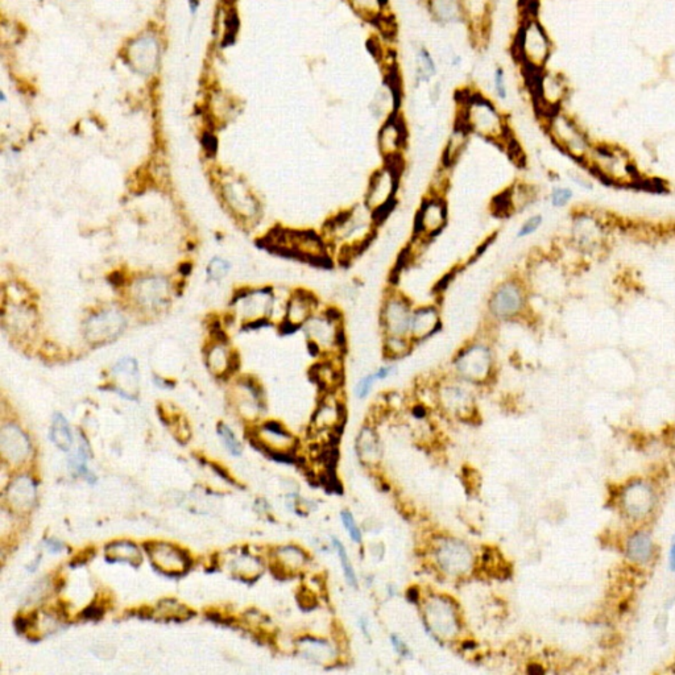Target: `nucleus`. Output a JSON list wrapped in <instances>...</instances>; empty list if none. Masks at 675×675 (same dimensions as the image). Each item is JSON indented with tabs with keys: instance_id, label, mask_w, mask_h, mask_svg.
Wrapping results in <instances>:
<instances>
[{
	"instance_id": "f257e3e1",
	"label": "nucleus",
	"mask_w": 675,
	"mask_h": 675,
	"mask_svg": "<svg viewBox=\"0 0 675 675\" xmlns=\"http://www.w3.org/2000/svg\"><path fill=\"white\" fill-rule=\"evenodd\" d=\"M379 222L364 204L336 214L322 231L333 259H349L364 250L373 239Z\"/></svg>"
},
{
	"instance_id": "f03ea898",
	"label": "nucleus",
	"mask_w": 675,
	"mask_h": 675,
	"mask_svg": "<svg viewBox=\"0 0 675 675\" xmlns=\"http://www.w3.org/2000/svg\"><path fill=\"white\" fill-rule=\"evenodd\" d=\"M498 371V352L490 338L478 336L464 343L454 355L451 373L473 387L490 384Z\"/></svg>"
},
{
	"instance_id": "7ed1b4c3",
	"label": "nucleus",
	"mask_w": 675,
	"mask_h": 675,
	"mask_svg": "<svg viewBox=\"0 0 675 675\" xmlns=\"http://www.w3.org/2000/svg\"><path fill=\"white\" fill-rule=\"evenodd\" d=\"M310 350L326 358H342L344 324L342 313L334 307H319L302 326Z\"/></svg>"
},
{
	"instance_id": "20e7f679",
	"label": "nucleus",
	"mask_w": 675,
	"mask_h": 675,
	"mask_svg": "<svg viewBox=\"0 0 675 675\" xmlns=\"http://www.w3.org/2000/svg\"><path fill=\"white\" fill-rule=\"evenodd\" d=\"M530 290L521 278L500 281L490 290L485 312L492 324H509L525 319L530 312Z\"/></svg>"
},
{
	"instance_id": "39448f33",
	"label": "nucleus",
	"mask_w": 675,
	"mask_h": 675,
	"mask_svg": "<svg viewBox=\"0 0 675 675\" xmlns=\"http://www.w3.org/2000/svg\"><path fill=\"white\" fill-rule=\"evenodd\" d=\"M401 161H384V164L371 175L363 204L379 221L388 214L396 202L401 184Z\"/></svg>"
},
{
	"instance_id": "423d86ee",
	"label": "nucleus",
	"mask_w": 675,
	"mask_h": 675,
	"mask_svg": "<svg viewBox=\"0 0 675 675\" xmlns=\"http://www.w3.org/2000/svg\"><path fill=\"white\" fill-rule=\"evenodd\" d=\"M595 176L612 185L627 186L636 182L637 173L628 155L610 147L590 149L583 161Z\"/></svg>"
},
{
	"instance_id": "0eeeda50",
	"label": "nucleus",
	"mask_w": 675,
	"mask_h": 675,
	"mask_svg": "<svg viewBox=\"0 0 675 675\" xmlns=\"http://www.w3.org/2000/svg\"><path fill=\"white\" fill-rule=\"evenodd\" d=\"M461 126L492 143L504 144L508 140L507 123L495 106L483 98H472L466 104Z\"/></svg>"
},
{
	"instance_id": "6e6552de",
	"label": "nucleus",
	"mask_w": 675,
	"mask_h": 675,
	"mask_svg": "<svg viewBox=\"0 0 675 675\" xmlns=\"http://www.w3.org/2000/svg\"><path fill=\"white\" fill-rule=\"evenodd\" d=\"M272 246L297 259L324 265L333 260L322 234L314 231H280L272 238Z\"/></svg>"
},
{
	"instance_id": "1a4fd4ad",
	"label": "nucleus",
	"mask_w": 675,
	"mask_h": 675,
	"mask_svg": "<svg viewBox=\"0 0 675 675\" xmlns=\"http://www.w3.org/2000/svg\"><path fill=\"white\" fill-rule=\"evenodd\" d=\"M422 618L429 633L439 641H454L461 632L459 610L449 596L429 595L422 603Z\"/></svg>"
},
{
	"instance_id": "9d476101",
	"label": "nucleus",
	"mask_w": 675,
	"mask_h": 675,
	"mask_svg": "<svg viewBox=\"0 0 675 675\" xmlns=\"http://www.w3.org/2000/svg\"><path fill=\"white\" fill-rule=\"evenodd\" d=\"M473 385L450 373L435 385V400L444 413L459 419H471L476 413Z\"/></svg>"
},
{
	"instance_id": "9b49d317",
	"label": "nucleus",
	"mask_w": 675,
	"mask_h": 675,
	"mask_svg": "<svg viewBox=\"0 0 675 675\" xmlns=\"http://www.w3.org/2000/svg\"><path fill=\"white\" fill-rule=\"evenodd\" d=\"M433 558L437 569L447 578L459 579L471 573L475 556L470 546L453 537H441L433 545Z\"/></svg>"
},
{
	"instance_id": "f8f14e48",
	"label": "nucleus",
	"mask_w": 675,
	"mask_h": 675,
	"mask_svg": "<svg viewBox=\"0 0 675 675\" xmlns=\"http://www.w3.org/2000/svg\"><path fill=\"white\" fill-rule=\"evenodd\" d=\"M413 302L397 289L385 292L379 310L381 335H407L415 310Z\"/></svg>"
},
{
	"instance_id": "ddd939ff",
	"label": "nucleus",
	"mask_w": 675,
	"mask_h": 675,
	"mask_svg": "<svg viewBox=\"0 0 675 675\" xmlns=\"http://www.w3.org/2000/svg\"><path fill=\"white\" fill-rule=\"evenodd\" d=\"M449 223V206L444 194L432 192L417 210L415 239L429 243L444 231Z\"/></svg>"
},
{
	"instance_id": "4468645a",
	"label": "nucleus",
	"mask_w": 675,
	"mask_h": 675,
	"mask_svg": "<svg viewBox=\"0 0 675 675\" xmlns=\"http://www.w3.org/2000/svg\"><path fill=\"white\" fill-rule=\"evenodd\" d=\"M549 133L555 144L562 149L564 153L582 163L592 148L582 131L564 115L555 112L550 115Z\"/></svg>"
},
{
	"instance_id": "2eb2a0df",
	"label": "nucleus",
	"mask_w": 675,
	"mask_h": 675,
	"mask_svg": "<svg viewBox=\"0 0 675 675\" xmlns=\"http://www.w3.org/2000/svg\"><path fill=\"white\" fill-rule=\"evenodd\" d=\"M520 53L522 60L532 67L544 65L549 55V41L542 28L534 20H530L520 32Z\"/></svg>"
},
{
	"instance_id": "dca6fc26",
	"label": "nucleus",
	"mask_w": 675,
	"mask_h": 675,
	"mask_svg": "<svg viewBox=\"0 0 675 675\" xmlns=\"http://www.w3.org/2000/svg\"><path fill=\"white\" fill-rule=\"evenodd\" d=\"M407 146V130L404 123L397 116H389L378 136V148L384 161H401L404 148Z\"/></svg>"
},
{
	"instance_id": "f3484780",
	"label": "nucleus",
	"mask_w": 675,
	"mask_h": 675,
	"mask_svg": "<svg viewBox=\"0 0 675 675\" xmlns=\"http://www.w3.org/2000/svg\"><path fill=\"white\" fill-rule=\"evenodd\" d=\"M442 327V313L435 304L415 306L409 336L413 342L424 343L434 336Z\"/></svg>"
},
{
	"instance_id": "a211bd4d",
	"label": "nucleus",
	"mask_w": 675,
	"mask_h": 675,
	"mask_svg": "<svg viewBox=\"0 0 675 675\" xmlns=\"http://www.w3.org/2000/svg\"><path fill=\"white\" fill-rule=\"evenodd\" d=\"M321 307L319 301L313 293L307 290H296L287 301V309L284 315V326L289 330L302 329V326L310 319V317Z\"/></svg>"
},
{
	"instance_id": "6ab92c4d",
	"label": "nucleus",
	"mask_w": 675,
	"mask_h": 675,
	"mask_svg": "<svg viewBox=\"0 0 675 675\" xmlns=\"http://www.w3.org/2000/svg\"><path fill=\"white\" fill-rule=\"evenodd\" d=\"M126 327V321L116 312H104L94 315L86 326V335L94 343L109 342L115 339Z\"/></svg>"
},
{
	"instance_id": "aec40b11",
	"label": "nucleus",
	"mask_w": 675,
	"mask_h": 675,
	"mask_svg": "<svg viewBox=\"0 0 675 675\" xmlns=\"http://www.w3.org/2000/svg\"><path fill=\"white\" fill-rule=\"evenodd\" d=\"M342 358H326L318 363L313 371L315 381L326 392H336L343 379Z\"/></svg>"
},
{
	"instance_id": "412c9836",
	"label": "nucleus",
	"mask_w": 675,
	"mask_h": 675,
	"mask_svg": "<svg viewBox=\"0 0 675 675\" xmlns=\"http://www.w3.org/2000/svg\"><path fill=\"white\" fill-rule=\"evenodd\" d=\"M301 654L317 665H333L336 650L331 642L322 638L306 637L300 642Z\"/></svg>"
},
{
	"instance_id": "4be33fe9",
	"label": "nucleus",
	"mask_w": 675,
	"mask_h": 675,
	"mask_svg": "<svg viewBox=\"0 0 675 675\" xmlns=\"http://www.w3.org/2000/svg\"><path fill=\"white\" fill-rule=\"evenodd\" d=\"M356 454L359 456L361 463L366 466H376L380 461L381 451H380L379 439L378 435L371 427H363L361 433L356 438Z\"/></svg>"
},
{
	"instance_id": "5701e85b",
	"label": "nucleus",
	"mask_w": 675,
	"mask_h": 675,
	"mask_svg": "<svg viewBox=\"0 0 675 675\" xmlns=\"http://www.w3.org/2000/svg\"><path fill=\"white\" fill-rule=\"evenodd\" d=\"M415 347L416 343L407 335H383L381 339L383 353L389 361H397L405 358L413 351Z\"/></svg>"
},
{
	"instance_id": "b1692460",
	"label": "nucleus",
	"mask_w": 675,
	"mask_h": 675,
	"mask_svg": "<svg viewBox=\"0 0 675 675\" xmlns=\"http://www.w3.org/2000/svg\"><path fill=\"white\" fill-rule=\"evenodd\" d=\"M468 135H470V132L466 130L463 126H459L456 130L454 131L453 135L450 136L446 149H444V167L450 168L456 164V161L462 156L463 150L468 143Z\"/></svg>"
},
{
	"instance_id": "393cba45",
	"label": "nucleus",
	"mask_w": 675,
	"mask_h": 675,
	"mask_svg": "<svg viewBox=\"0 0 675 675\" xmlns=\"http://www.w3.org/2000/svg\"><path fill=\"white\" fill-rule=\"evenodd\" d=\"M165 296H167L165 282L160 280H147L138 289L140 304L148 307L160 305L161 302H164Z\"/></svg>"
},
{
	"instance_id": "a878e982",
	"label": "nucleus",
	"mask_w": 675,
	"mask_h": 675,
	"mask_svg": "<svg viewBox=\"0 0 675 675\" xmlns=\"http://www.w3.org/2000/svg\"><path fill=\"white\" fill-rule=\"evenodd\" d=\"M627 554L633 562L644 564L649 561L653 554V544L650 537L645 533H637L632 537L627 546Z\"/></svg>"
},
{
	"instance_id": "bb28decb",
	"label": "nucleus",
	"mask_w": 675,
	"mask_h": 675,
	"mask_svg": "<svg viewBox=\"0 0 675 675\" xmlns=\"http://www.w3.org/2000/svg\"><path fill=\"white\" fill-rule=\"evenodd\" d=\"M632 496L630 498L628 495V504H627V508L629 509L630 515L632 516H642L645 515L649 509L652 508V493L650 490L647 487L644 485H638V487H635L632 488Z\"/></svg>"
},
{
	"instance_id": "cd10ccee",
	"label": "nucleus",
	"mask_w": 675,
	"mask_h": 675,
	"mask_svg": "<svg viewBox=\"0 0 675 675\" xmlns=\"http://www.w3.org/2000/svg\"><path fill=\"white\" fill-rule=\"evenodd\" d=\"M278 553L281 554V558H278V566L282 569L281 571H297L302 569L304 564L307 562V556L304 550L298 547H282L281 550H278Z\"/></svg>"
},
{
	"instance_id": "c85d7f7f",
	"label": "nucleus",
	"mask_w": 675,
	"mask_h": 675,
	"mask_svg": "<svg viewBox=\"0 0 675 675\" xmlns=\"http://www.w3.org/2000/svg\"><path fill=\"white\" fill-rule=\"evenodd\" d=\"M534 198V194L529 190V187L524 185L512 187L509 190L508 194L505 195V206L504 209L508 210V213H515L520 212L524 207H527Z\"/></svg>"
},
{
	"instance_id": "c756f323",
	"label": "nucleus",
	"mask_w": 675,
	"mask_h": 675,
	"mask_svg": "<svg viewBox=\"0 0 675 675\" xmlns=\"http://www.w3.org/2000/svg\"><path fill=\"white\" fill-rule=\"evenodd\" d=\"M333 545L338 553V556H339V561H341V564H342L343 574L347 579V583L353 587V588H358V576H356V573L353 570V566H352L351 561L349 558V554L344 549L342 542L338 539V538H333Z\"/></svg>"
},
{
	"instance_id": "7c9ffc66",
	"label": "nucleus",
	"mask_w": 675,
	"mask_h": 675,
	"mask_svg": "<svg viewBox=\"0 0 675 675\" xmlns=\"http://www.w3.org/2000/svg\"><path fill=\"white\" fill-rule=\"evenodd\" d=\"M433 11L439 19L453 20L459 18L458 0H432Z\"/></svg>"
},
{
	"instance_id": "2f4dec72",
	"label": "nucleus",
	"mask_w": 675,
	"mask_h": 675,
	"mask_svg": "<svg viewBox=\"0 0 675 675\" xmlns=\"http://www.w3.org/2000/svg\"><path fill=\"white\" fill-rule=\"evenodd\" d=\"M544 224V215L542 214H533L527 216L524 222L520 224L517 230L518 239H525L532 235H534Z\"/></svg>"
},
{
	"instance_id": "473e14b6",
	"label": "nucleus",
	"mask_w": 675,
	"mask_h": 675,
	"mask_svg": "<svg viewBox=\"0 0 675 675\" xmlns=\"http://www.w3.org/2000/svg\"><path fill=\"white\" fill-rule=\"evenodd\" d=\"M573 189H570L567 186H555V187H553V190L550 192V195H549L550 204L555 209H564L573 201Z\"/></svg>"
},
{
	"instance_id": "72a5a7b5",
	"label": "nucleus",
	"mask_w": 675,
	"mask_h": 675,
	"mask_svg": "<svg viewBox=\"0 0 675 675\" xmlns=\"http://www.w3.org/2000/svg\"><path fill=\"white\" fill-rule=\"evenodd\" d=\"M353 9L366 18H375L383 7V0H352Z\"/></svg>"
},
{
	"instance_id": "f704fd0d",
	"label": "nucleus",
	"mask_w": 675,
	"mask_h": 675,
	"mask_svg": "<svg viewBox=\"0 0 675 675\" xmlns=\"http://www.w3.org/2000/svg\"><path fill=\"white\" fill-rule=\"evenodd\" d=\"M376 383H379V379H378L375 371L367 373V375H364V376L356 383V385H355V396L359 398V400H364V398L368 397Z\"/></svg>"
},
{
	"instance_id": "c9c22d12",
	"label": "nucleus",
	"mask_w": 675,
	"mask_h": 675,
	"mask_svg": "<svg viewBox=\"0 0 675 675\" xmlns=\"http://www.w3.org/2000/svg\"><path fill=\"white\" fill-rule=\"evenodd\" d=\"M341 518H342L343 525L346 527L349 536L351 537L352 541L356 542V544H361V538H363L361 527H358V524H356L355 518L352 516L351 512L347 510V509L342 510Z\"/></svg>"
},
{
	"instance_id": "e433bc0d",
	"label": "nucleus",
	"mask_w": 675,
	"mask_h": 675,
	"mask_svg": "<svg viewBox=\"0 0 675 675\" xmlns=\"http://www.w3.org/2000/svg\"><path fill=\"white\" fill-rule=\"evenodd\" d=\"M238 28H239V19H238L236 13L232 12L229 15V18L226 19V35H224V40H223L224 47L234 44V38H235V35L238 32Z\"/></svg>"
},
{
	"instance_id": "4c0bfd02",
	"label": "nucleus",
	"mask_w": 675,
	"mask_h": 675,
	"mask_svg": "<svg viewBox=\"0 0 675 675\" xmlns=\"http://www.w3.org/2000/svg\"><path fill=\"white\" fill-rule=\"evenodd\" d=\"M230 265L227 261L222 259H214L209 265V275L214 280H221L227 275Z\"/></svg>"
},
{
	"instance_id": "58836bf2",
	"label": "nucleus",
	"mask_w": 675,
	"mask_h": 675,
	"mask_svg": "<svg viewBox=\"0 0 675 675\" xmlns=\"http://www.w3.org/2000/svg\"><path fill=\"white\" fill-rule=\"evenodd\" d=\"M219 434H221L223 441L226 442L227 447L230 449V451H231L232 454H235V455H239V454H241V446L239 444V442L236 441V438L234 437L231 430H230L227 426H219Z\"/></svg>"
},
{
	"instance_id": "ea45409f",
	"label": "nucleus",
	"mask_w": 675,
	"mask_h": 675,
	"mask_svg": "<svg viewBox=\"0 0 675 675\" xmlns=\"http://www.w3.org/2000/svg\"><path fill=\"white\" fill-rule=\"evenodd\" d=\"M418 62H419V73H421V75H425V79L429 78L427 75H434V62H433L432 57L429 56L426 52L419 53Z\"/></svg>"
},
{
	"instance_id": "a19ab883",
	"label": "nucleus",
	"mask_w": 675,
	"mask_h": 675,
	"mask_svg": "<svg viewBox=\"0 0 675 675\" xmlns=\"http://www.w3.org/2000/svg\"><path fill=\"white\" fill-rule=\"evenodd\" d=\"M390 642H392V647L395 649V652L397 653L398 656L407 657L409 656V647H407V644L398 637V636H392L390 637Z\"/></svg>"
},
{
	"instance_id": "79ce46f5",
	"label": "nucleus",
	"mask_w": 675,
	"mask_h": 675,
	"mask_svg": "<svg viewBox=\"0 0 675 675\" xmlns=\"http://www.w3.org/2000/svg\"><path fill=\"white\" fill-rule=\"evenodd\" d=\"M104 613L102 605L99 604H92L89 608H86L82 613L84 619H101Z\"/></svg>"
},
{
	"instance_id": "37998d69",
	"label": "nucleus",
	"mask_w": 675,
	"mask_h": 675,
	"mask_svg": "<svg viewBox=\"0 0 675 675\" xmlns=\"http://www.w3.org/2000/svg\"><path fill=\"white\" fill-rule=\"evenodd\" d=\"M495 84H496V92L499 94L500 98L507 97V90H505V84H504V75L503 70H498L495 75Z\"/></svg>"
},
{
	"instance_id": "c03bdc74",
	"label": "nucleus",
	"mask_w": 675,
	"mask_h": 675,
	"mask_svg": "<svg viewBox=\"0 0 675 675\" xmlns=\"http://www.w3.org/2000/svg\"><path fill=\"white\" fill-rule=\"evenodd\" d=\"M198 4H199V1H198V0H190V6H192V10H193V12H195V10H197Z\"/></svg>"
},
{
	"instance_id": "a18cd8bd",
	"label": "nucleus",
	"mask_w": 675,
	"mask_h": 675,
	"mask_svg": "<svg viewBox=\"0 0 675 675\" xmlns=\"http://www.w3.org/2000/svg\"><path fill=\"white\" fill-rule=\"evenodd\" d=\"M671 566H673V569L675 570V544L674 546H673V549H671Z\"/></svg>"
}]
</instances>
